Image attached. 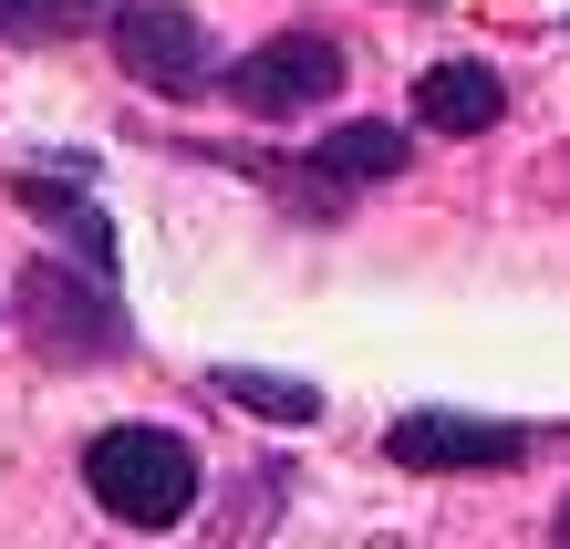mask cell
<instances>
[{
    "label": "cell",
    "mask_w": 570,
    "mask_h": 549,
    "mask_svg": "<svg viewBox=\"0 0 570 549\" xmlns=\"http://www.w3.org/2000/svg\"><path fill=\"white\" fill-rule=\"evenodd\" d=\"M83 488L94 508H105L115 529H177L197 519V488H208V467H197V445L187 435H166V425H105L83 445Z\"/></svg>",
    "instance_id": "cell-1"
},
{
    "label": "cell",
    "mask_w": 570,
    "mask_h": 549,
    "mask_svg": "<svg viewBox=\"0 0 570 549\" xmlns=\"http://www.w3.org/2000/svg\"><path fill=\"white\" fill-rule=\"evenodd\" d=\"M115 62H125L146 94H166V105H197V94L218 84L208 21L177 11V0H125V11H115Z\"/></svg>",
    "instance_id": "cell-2"
},
{
    "label": "cell",
    "mask_w": 570,
    "mask_h": 549,
    "mask_svg": "<svg viewBox=\"0 0 570 549\" xmlns=\"http://www.w3.org/2000/svg\"><path fill=\"white\" fill-rule=\"evenodd\" d=\"M21 332H31V353H52V363H115L125 342H136V322H125L105 291L73 281V269H52V259L21 269Z\"/></svg>",
    "instance_id": "cell-3"
},
{
    "label": "cell",
    "mask_w": 570,
    "mask_h": 549,
    "mask_svg": "<svg viewBox=\"0 0 570 549\" xmlns=\"http://www.w3.org/2000/svg\"><path fill=\"white\" fill-rule=\"evenodd\" d=\"M519 457H529V425L456 415V404H415V415L384 425V467H405V477H478V467H519Z\"/></svg>",
    "instance_id": "cell-4"
},
{
    "label": "cell",
    "mask_w": 570,
    "mask_h": 549,
    "mask_svg": "<svg viewBox=\"0 0 570 549\" xmlns=\"http://www.w3.org/2000/svg\"><path fill=\"white\" fill-rule=\"evenodd\" d=\"M343 42L332 31H271L249 62H228V94H239V115H312L343 94Z\"/></svg>",
    "instance_id": "cell-5"
},
{
    "label": "cell",
    "mask_w": 570,
    "mask_h": 549,
    "mask_svg": "<svg viewBox=\"0 0 570 549\" xmlns=\"http://www.w3.org/2000/svg\"><path fill=\"white\" fill-rule=\"evenodd\" d=\"M498 115H509L498 62H425V73H415V125L425 135H488Z\"/></svg>",
    "instance_id": "cell-6"
},
{
    "label": "cell",
    "mask_w": 570,
    "mask_h": 549,
    "mask_svg": "<svg viewBox=\"0 0 570 549\" xmlns=\"http://www.w3.org/2000/svg\"><path fill=\"white\" fill-rule=\"evenodd\" d=\"M312 166H322L332 187H374V177H405V166H415V135L384 125V115H363V125H332L322 146H312Z\"/></svg>",
    "instance_id": "cell-7"
},
{
    "label": "cell",
    "mask_w": 570,
    "mask_h": 549,
    "mask_svg": "<svg viewBox=\"0 0 570 549\" xmlns=\"http://www.w3.org/2000/svg\"><path fill=\"white\" fill-rule=\"evenodd\" d=\"M208 394L249 404V415H271V425H322V384H312V373H259V363H208Z\"/></svg>",
    "instance_id": "cell-8"
},
{
    "label": "cell",
    "mask_w": 570,
    "mask_h": 549,
    "mask_svg": "<svg viewBox=\"0 0 570 549\" xmlns=\"http://www.w3.org/2000/svg\"><path fill=\"white\" fill-rule=\"evenodd\" d=\"M21 197H31V208H42V218H52L62 238H73V259L94 269V281H105V269H115V228H105V218H94V208H83V197H52V187H21Z\"/></svg>",
    "instance_id": "cell-9"
},
{
    "label": "cell",
    "mask_w": 570,
    "mask_h": 549,
    "mask_svg": "<svg viewBox=\"0 0 570 549\" xmlns=\"http://www.w3.org/2000/svg\"><path fill=\"white\" fill-rule=\"evenodd\" d=\"M550 549H570V498H560V519H550Z\"/></svg>",
    "instance_id": "cell-10"
}]
</instances>
